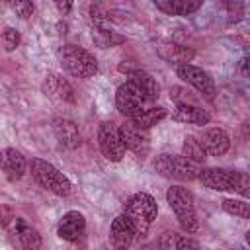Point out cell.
Returning a JSON list of instances; mask_svg holds the SVG:
<instances>
[{
  "mask_svg": "<svg viewBox=\"0 0 250 250\" xmlns=\"http://www.w3.org/2000/svg\"><path fill=\"white\" fill-rule=\"evenodd\" d=\"M123 215L133 225L135 234L143 236V234H146V230L150 229V225L154 223V219L158 215L156 199L150 193H145V191L133 193L125 203V213Z\"/></svg>",
  "mask_w": 250,
  "mask_h": 250,
  "instance_id": "obj_1",
  "label": "cell"
},
{
  "mask_svg": "<svg viewBox=\"0 0 250 250\" xmlns=\"http://www.w3.org/2000/svg\"><path fill=\"white\" fill-rule=\"evenodd\" d=\"M166 201H168L170 209L174 211L180 227L188 234H193L199 229V221H197V213H195V203H193L191 191L182 188V186H172L166 191Z\"/></svg>",
  "mask_w": 250,
  "mask_h": 250,
  "instance_id": "obj_2",
  "label": "cell"
},
{
  "mask_svg": "<svg viewBox=\"0 0 250 250\" xmlns=\"http://www.w3.org/2000/svg\"><path fill=\"white\" fill-rule=\"evenodd\" d=\"M59 61L62 68L74 78H92L98 72L96 57L78 45H62L59 49Z\"/></svg>",
  "mask_w": 250,
  "mask_h": 250,
  "instance_id": "obj_3",
  "label": "cell"
},
{
  "mask_svg": "<svg viewBox=\"0 0 250 250\" xmlns=\"http://www.w3.org/2000/svg\"><path fill=\"white\" fill-rule=\"evenodd\" d=\"M154 170L168 180H180V182H191L197 180L201 166L188 160L186 156H176V154H158L152 162Z\"/></svg>",
  "mask_w": 250,
  "mask_h": 250,
  "instance_id": "obj_4",
  "label": "cell"
},
{
  "mask_svg": "<svg viewBox=\"0 0 250 250\" xmlns=\"http://www.w3.org/2000/svg\"><path fill=\"white\" fill-rule=\"evenodd\" d=\"M31 176L35 178V182H37L41 188L49 189V191L55 193V195L64 197V195H68L70 189H72L70 180H68L61 170H57L51 162H47V160H43V158H33V160H31Z\"/></svg>",
  "mask_w": 250,
  "mask_h": 250,
  "instance_id": "obj_5",
  "label": "cell"
},
{
  "mask_svg": "<svg viewBox=\"0 0 250 250\" xmlns=\"http://www.w3.org/2000/svg\"><path fill=\"white\" fill-rule=\"evenodd\" d=\"M98 145L102 154L111 160V162H119L125 156V145L121 141V133L119 127L113 121H102L98 127Z\"/></svg>",
  "mask_w": 250,
  "mask_h": 250,
  "instance_id": "obj_6",
  "label": "cell"
},
{
  "mask_svg": "<svg viewBox=\"0 0 250 250\" xmlns=\"http://www.w3.org/2000/svg\"><path fill=\"white\" fill-rule=\"evenodd\" d=\"M148 104H150V100L145 98V94L139 88H135L131 82L121 84L117 88V92H115V105H117L119 113H123L127 119H131L133 115H137L143 109L150 107Z\"/></svg>",
  "mask_w": 250,
  "mask_h": 250,
  "instance_id": "obj_7",
  "label": "cell"
},
{
  "mask_svg": "<svg viewBox=\"0 0 250 250\" xmlns=\"http://www.w3.org/2000/svg\"><path fill=\"white\" fill-rule=\"evenodd\" d=\"M176 74L188 82L189 86H193L199 94H203L207 100H213L215 94H217V88H215V80L211 78V74L191 62H186V64H178L176 66Z\"/></svg>",
  "mask_w": 250,
  "mask_h": 250,
  "instance_id": "obj_8",
  "label": "cell"
},
{
  "mask_svg": "<svg viewBox=\"0 0 250 250\" xmlns=\"http://www.w3.org/2000/svg\"><path fill=\"white\" fill-rule=\"evenodd\" d=\"M197 180L215 191H236L240 182V172L229 168H201Z\"/></svg>",
  "mask_w": 250,
  "mask_h": 250,
  "instance_id": "obj_9",
  "label": "cell"
},
{
  "mask_svg": "<svg viewBox=\"0 0 250 250\" xmlns=\"http://www.w3.org/2000/svg\"><path fill=\"white\" fill-rule=\"evenodd\" d=\"M119 133H121V141H123L125 148H129L131 152H135L141 158L148 154L150 141H148V133L145 129H139L131 121H127V123H123L119 127Z\"/></svg>",
  "mask_w": 250,
  "mask_h": 250,
  "instance_id": "obj_10",
  "label": "cell"
},
{
  "mask_svg": "<svg viewBox=\"0 0 250 250\" xmlns=\"http://www.w3.org/2000/svg\"><path fill=\"white\" fill-rule=\"evenodd\" d=\"M86 232V219L80 211H68L62 215L57 227V234L66 242H78Z\"/></svg>",
  "mask_w": 250,
  "mask_h": 250,
  "instance_id": "obj_11",
  "label": "cell"
},
{
  "mask_svg": "<svg viewBox=\"0 0 250 250\" xmlns=\"http://www.w3.org/2000/svg\"><path fill=\"white\" fill-rule=\"evenodd\" d=\"M135 236H137L135 229L125 215H119L113 219V223L109 227V242H111L113 250H129Z\"/></svg>",
  "mask_w": 250,
  "mask_h": 250,
  "instance_id": "obj_12",
  "label": "cell"
},
{
  "mask_svg": "<svg viewBox=\"0 0 250 250\" xmlns=\"http://www.w3.org/2000/svg\"><path fill=\"white\" fill-rule=\"evenodd\" d=\"M53 133H55V139L59 141L61 146H64L68 150H74L80 146V131L72 119L57 117L53 121Z\"/></svg>",
  "mask_w": 250,
  "mask_h": 250,
  "instance_id": "obj_13",
  "label": "cell"
},
{
  "mask_svg": "<svg viewBox=\"0 0 250 250\" xmlns=\"http://www.w3.org/2000/svg\"><path fill=\"white\" fill-rule=\"evenodd\" d=\"M25 166H27V162L20 150H16V148L0 150V170L4 172V176L8 180H12V182L21 180L25 174Z\"/></svg>",
  "mask_w": 250,
  "mask_h": 250,
  "instance_id": "obj_14",
  "label": "cell"
},
{
  "mask_svg": "<svg viewBox=\"0 0 250 250\" xmlns=\"http://www.w3.org/2000/svg\"><path fill=\"white\" fill-rule=\"evenodd\" d=\"M205 154H211V156H223L229 148H230V139L227 135L225 129L221 127H211L203 133V137L199 139Z\"/></svg>",
  "mask_w": 250,
  "mask_h": 250,
  "instance_id": "obj_15",
  "label": "cell"
},
{
  "mask_svg": "<svg viewBox=\"0 0 250 250\" xmlns=\"http://www.w3.org/2000/svg\"><path fill=\"white\" fill-rule=\"evenodd\" d=\"M8 227H10L12 232L18 236L20 244H21L25 250H39V248H41V234H39V230H37L33 225H29L25 219L14 217Z\"/></svg>",
  "mask_w": 250,
  "mask_h": 250,
  "instance_id": "obj_16",
  "label": "cell"
},
{
  "mask_svg": "<svg viewBox=\"0 0 250 250\" xmlns=\"http://www.w3.org/2000/svg\"><path fill=\"white\" fill-rule=\"evenodd\" d=\"M43 90H45L47 96L57 98V100H61V102H68V104H74V102H76V96H74L72 86H70L64 78H61L59 74H55V72H49V74L45 76Z\"/></svg>",
  "mask_w": 250,
  "mask_h": 250,
  "instance_id": "obj_17",
  "label": "cell"
},
{
  "mask_svg": "<svg viewBox=\"0 0 250 250\" xmlns=\"http://www.w3.org/2000/svg\"><path fill=\"white\" fill-rule=\"evenodd\" d=\"M172 119L180 123H189V125H207L211 121V115L209 111H205L195 104H178L172 113Z\"/></svg>",
  "mask_w": 250,
  "mask_h": 250,
  "instance_id": "obj_18",
  "label": "cell"
},
{
  "mask_svg": "<svg viewBox=\"0 0 250 250\" xmlns=\"http://www.w3.org/2000/svg\"><path fill=\"white\" fill-rule=\"evenodd\" d=\"M158 55L166 62H170V64L174 62L178 66V64L189 62L195 57V51L191 47H186V45H180V43H174V41H164V43L158 45Z\"/></svg>",
  "mask_w": 250,
  "mask_h": 250,
  "instance_id": "obj_19",
  "label": "cell"
},
{
  "mask_svg": "<svg viewBox=\"0 0 250 250\" xmlns=\"http://www.w3.org/2000/svg\"><path fill=\"white\" fill-rule=\"evenodd\" d=\"M154 6L168 16H189L197 12L203 2L201 0H154Z\"/></svg>",
  "mask_w": 250,
  "mask_h": 250,
  "instance_id": "obj_20",
  "label": "cell"
},
{
  "mask_svg": "<svg viewBox=\"0 0 250 250\" xmlns=\"http://www.w3.org/2000/svg\"><path fill=\"white\" fill-rule=\"evenodd\" d=\"M127 82H131L135 88H139V90L145 94V98H148V100H154V98H158V94H160L158 82H156L148 72H145L143 68H137V70H133L131 74H127Z\"/></svg>",
  "mask_w": 250,
  "mask_h": 250,
  "instance_id": "obj_21",
  "label": "cell"
},
{
  "mask_svg": "<svg viewBox=\"0 0 250 250\" xmlns=\"http://www.w3.org/2000/svg\"><path fill=\"white\" fill-rule=\"evenodd\" d=\"M160 250H199V242L191 236L178 232H164L158 238Z\"/></svg>",
  "mask_w": 250,
  "mask_h": 250,
  "instance_id": "obj_22",
  "label": "cell"
},
{
  "mask_svg": "<svg viewBox=\"0 0 250 250\" xmlns=\"http://www.w3.org/2000/svg\"><path fill=\"white\" fill-rule=\"evenodd\" d=\"M168 115V111L164 109V107H160V105H150V107H146V109H143L141 113H137V115H133L129 121L135 125V127H139V129H145V131H148L150 127H154L156 123H160L164 117Z\"/></svg>",
  "mask_w": 250,
  "mask_h": 250,
  "instance_id": "obj_23",
  "label": "cell"
},
{
  "mask_svg": "<svg viewBox=\"0 0 250 250\" xmlns=\"http://www.w3.org/2000/svg\"><path fill=\"white\" fill-rule=\"evenodd\" d=\"M92 39L100 49H109L125 43V37L113 31L111 27H92Z\"/></svg>",
  "mask_w": 250,
  "mask_h": 250,
  "instance_id": "obj_24",
  "label": "cell"
},
{
  "mask_svg": "<svg viewBox=\"0 0 250 250\" xmlns=\"http://www.w3.org/2000/svg\"><path fill=\"white\" fill-rule=\"evenodd\" d=\"M182 156H186L188 160H191V162H195V164H201L203 160H205V150H203V146H201V143H199V139L197 137H193V135H188L186 139H184V145H182Z\"/></svg>",
  "mask_w": 250,
  "mask_h": 250,
  "instance_id": "obj_25",
  "label": "cell"
},
{
  "mask_svg": "<svg viewBox=\"0 0 250 250\" xmlns=\"http://www.w3.org/2000/svg\"><path fill=\"white\" fill-rule=\"evenodd\" d=\"M223 211H227L229 215L240 217V219H248L250 217V207L242 199H225L223 201Z\"/></svg>",
  "mask_w": 250,
  "mask_h": 250,
  "instance_id": "obj_26",
  "label": "cell"
},
{
  "mask_svg": "<svg viewBox=\"0 0 250 250\" xmlns=\"http://www.w3.org/2000/svg\"><path fill=\"white\" fill-rule=\"evenodd\" d=\"M20 41H21V35H20L18 29L6 27V29L2 31V43H4V49H6V51H14V49L20 45Z\"/></svg>",
  "mask_w": 250,
  "mask_h": 250,
  "instance_id": "obj_27",
  "label": "cell"
},
{
  "mask_svg": "<svg viewBox=\"0 0 250 250\" xmlns=\"http://www.w3.org/2000/svg\"><path fill=\"white\" fill-rule=\"evenodd\" d=\"M10 6H12V10H14L20 18H29V16L33 14V10H35L33 2H27V0H18V2H12Z\"/></svg>",
  "mask_w": 250,
  "mask_h": 250,
  "instance_id": "obj_28",
  "label": "cell"
},
{
  "mask_svg": "<svg viewBox=\"0 0 250 250\" xmlns=\"http://www.w3.org/2000/svg\"><path fill=\"white\" fill-rule=\"evenodd\" d=\"M227 8H229V14H230V21H238L240 16H242V4L240 2H227Z\"/></svg>",
  "mask_w": 250,
  "mask_h": 250,
  "instance_id": "obj_29",
  "label": "cell"
},
{
  "mask_svg": "<svg viewBox=\"0 0 250 250\" xmlns=\"http://www.w3.org/2000/svg\"><path fill=\"white\" fill-rule=\"evenodd\" d=\"M250 180H248V176L244 174V172H240V182H238V188H236V191L238 193H242L244 197H248L250 195Z\"/></svg>",
  "mask_w": 250,
  "mask_h": 250,
  "instance_id": "obj_30",
  "label": "cell"
},
{
  "mask_svg": "<svg viewBox=\"0 0 250 250\" xmlns=\"http://www.w3.org/2000/svg\"><path fill=\"white\" fill-rule=\"evenodd\" d=\"M14 217H16V215L10 211V207H0V223H2L4 227H8Z\"/></svg>",
  "mask_w": 250,
  "mask_h": 250,
  "instance_id": "obj_31",
  "label": "cell"
},
{
  "mask_svg": "<svg viewBox=\"0 0 250 250\" xmlns=\"http://www.w3.org/2000/svg\"><path fill=\"white\" fill-rule=\"evenodd\" d=\"M137 68H139V66H137V64H133L131 61H123V62L119 64V70H121V72H125V74H131V72H133V70H137Z\"/></svg>",
  "mask_w": 250,
  "mask_h": 250,
  "instance_id": "obj_32",
  "label": "cell"
},
{
  "mask_svg": "<svg viewBox=\"0 0 250 250\" xmlns=\"http://www.w3.org/2000/svg\"><path fill=\"white\" fill-rule=\"evenodd\" d=\"M70 6H72L70 2H57V8H59V10L62 12V14H66V12L70 10Z\"/></svg>",
  "mask_w": 250,
  "mask_h": 250,
  "instance_id": "obj_33",
  "label": "cell"
},
{
  "mask_svg": "<svg viewBox=\"0 0 250 250\" xmlns=\"http://www.w3.org/2000/svg\"><path fill=\"white\" fill-rule=\"evenodd\" d=\"M141 250H160V246H158V242H152V244H145Z\"/></svg>",
  "mask_w": 250,
  "mask_h": 250,
  "instance_id": "obj_34",
  "label": "cell"
},
{
  "mask_svg": "<svg viewBox=\"0 0 250 250\" xmlns=\"http://www.w3.org/2000/svg\"><path fill=\"white\" fill-rule=\"evenodd\" d=\"M0 10H2V4H0Z\"/></svg>",
  "mask_w": 250,
  "mask_h": 250,
  "instance_id": "obj_35",
  "label": "cell"
}]
</instances>
